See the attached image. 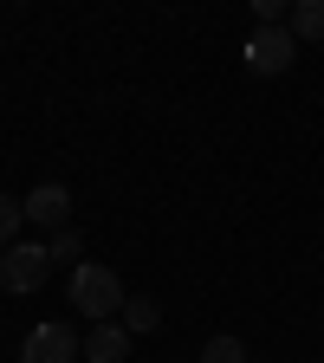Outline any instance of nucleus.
<instances>
[{
  "label": "nucleus",
  "instance_id": "nucleus-7",
  "mask_svg": "<svg viewBox=\"0 0 324 363\" xmlns=\"http://www.w3.org/2000/svg\"><path fill=\"white\" fill-rule=\"evenodd\" d=\"M156 325H162V305L143 298V292H130V298H123V331H130V337H143V331H156Z\"/></svg>",
  "mask_w": 324,
  "mask_h": 363
},
{
  "label": "nucleus",
  "instance_id": "nucleus-6",
  "mask_svg": "<svg viewBox=\"0 0 324 363\" xmlns=\"http://www.w3.org/2000/svg\"><path fill=\"white\" fill-rule=\"evenodd\" d=\"M84 357H91V363H130V331H123V318L91 325V331H84Z\"/></svg>",
  "mask_w": 324,
  "mask_h": 363
},
{
  "label": "nucleus",
  "instance_id": "nucleus-3",
  "mask_svg": "<svg viewBox=\"0 0 324 363\" xmlns=\"http://www.w3.org/2000/svg\"><path fill=\"white\" fill-rule=\"evenodd\" d=\"M45 279H52V253L33 247V240H13V247H7V259H0V286L26 298V292H39Z\"/></svg>",
  "mask_w": 324,
  "mask_h": 363
},
{
  "label": "nucleus",
  "instance_id": "nucleus-10",
  "mask_svg": "<svg viewBox=\"0 0 324 363\" xmlns=\"http://www.w3.org/2000/svg\"><path fill=\"white\" fill-rule=\"evenodd\" d=\"M20 227H26L20 201H13V195H0V247H13V240H20Z\"/></svg>",
  "mask_w": 324,
  "mask_h": 363
},
{
  "label": "nucleus",
  "instance_id": "nucleus-9",
  "mask_svg": "<svg viewBox=\"0 0 324 363\" xmlns=\"http://www.w3.org/2000/svg\"><path fill=\"white\" fill-rule=\"evenodd\" d=\"M201 363H247V344L220 331V337H208V344H201Z\"/></svg>",
  "mask_w": 324,
  "mask_h": 363
},
{
  "label": "nucleus",
  "instance_id": "nucleus-2",
  "mask_svg": "<svg viewBox=\"0 0 324 363\" xmlns=\"http://www.w3.org/2000/svg\"><path fill=\"white\" fill-rule=\"evenodd\" d=\"M240 65H247L253 78H279V72H292V65H298V39H292V26H253V39L240 45Z\"/></svg>",
  "mask_w": 324,
  "mask_h": 363
},
{
  "label": "nucleus",
  "instance_id": "nucleus-4",
  "mask_svg": "<svg viewBox=\"0 0 324 363\" xmlns=\"http://www.w3.org/2000/svg\"><path fill=\"white\" fill-rule=\"evenodd\" d=\"M72 357H84V337H78L72 325H59V318L33 325L26 344H20V363H72Z\"/></svg>",
  "mask_w": 324,
  "mask_h": 363
},
{
  "label": "nucleus",
  "instance_id": "nucleus-11",
  "mask_svg": "<svg viewBox=\"0 0 324 363\" xmlns=\"http://www.w3.org/2000/svg\"><path fill=\"white\" fill-rule=\"evenodd\" d=\"M45 253H52V266H59V259H78V253H84V240H78V227H59V234L45 240Z\"/></svg>",
  "mask_w": 324,
  "mask_h": 363
},
{
  "label": "nucleus",
  "instance_id": "nucleus-8",
  "mask_svg": "<svg viewBox=\"0 0 324 363\" xmlns=\"http://www.w3.org/2000/svg\"><path fill=\"white\" fill-rule=\"evenodd\" d=\"M292 39L305 45V39H324V0H292Z\"/></svg>",
  "mask_w": 324,
  "mask_h": 363
},
{
  "label": "nucleus",
  "instance_id": "nucleus-1",
  "mask_svg": "<svg viewBox=\"0 0 324 363\" xmlns=\"http://www.w3.org/2000/svg\"><path fill=\"white\" fill-rule=\"evenodd\" d=\"M123 286H117V272L111 266H98V259H84V266H72V311H84L91 325H104V318H117L123 311Z\"/></svg>",
  "mask_w": 324,
  "mask_h": 363
},
{
  "label": "nucleus",
  "instance_id": "nucleus-5",
  "mask_svg": "<svg viewBox=\"0 0 324 363\" xmlns=\"http://www.w3.org/2000/svg\"><path fill=\"white\" fill-rule=\"evenodd\" d=\"M20 214H26L33 227H45V234L72 227V195H65V182H39V189L20 201Z\"/></svg>",
  "mask_w": 324,
  "mask_h": 363
}]
</instances>
